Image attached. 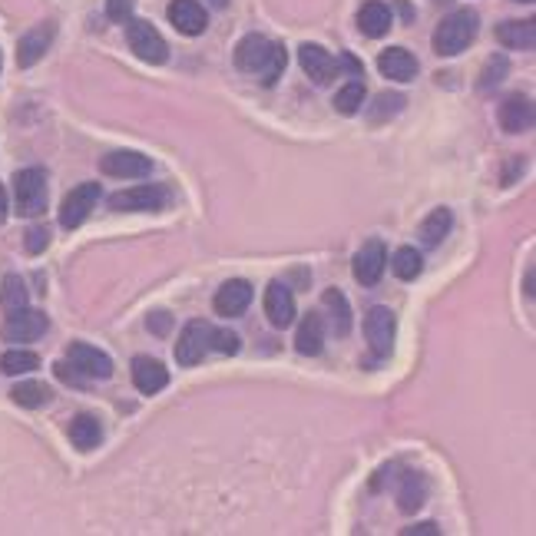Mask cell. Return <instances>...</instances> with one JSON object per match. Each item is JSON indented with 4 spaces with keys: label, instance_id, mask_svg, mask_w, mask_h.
Instances as JSON below:
<instances>
[{
    "label": "cell",
    "instance_id": "6da1fadb",
    "mask_svg": "<svg viewBox=\"0 0 536 536\" xmlns=\"http://www.w3.org/2000/svg\"><path fill=\"white\" fill-rule=\"evenodd\" d=\"M477 30H480V17L477 10L470 7H460L454 14L441 20V27L434 30V50L441 53V57H457L464 50L477 40Z\"/></svg>",
    "mask_w": 536,
    "mask_h": 536
},
{
    "label": "cell",
    "instance_id": "7a4b0ae2",
    "mask_svg": "<svg viewBox=\"0 0 536 536\" xmlns=\"http://www.w3.org/2000/svg\"><path fill=\"white\" fill-rule=\"evenodd\" d=\"M14 202H17L20 215H40L47 212V173L43 169H20L14 176Z\"/></svg>",
    "mask_w": 536,
    "mask_h": 536
},
{
    "label": "cell",
    "instance_id": "3957f363",
    "mask_svg": "<svg viewBox=\"0 0 536 536\" xmlns=\"http://www.w3.org/2000/svg\"><path fill=\"white\" fill-rule=\"evenodd\" d=\"M126 40H129V47L139 60L146 63H166L169 60V43L163 40V34L153 27V24H146V20H129L126 24Z\"/></svg>",
    "mask_w": 536,
    "mask_h": 536
},
{
    "label": "cell",
    "instance_id": "277c9868",
    "mask_svg": "<svg viewBox=\"0 0 536 536\" xmlns=\"http://www.w3.org/2000/svg\"><path fill=\"white\" fill-rule=\"evenodd\" d=\"M394 335H397V318H394L391 308L378 305L364 315V338H368V345H371V351L378 358L391 355Z\"/></svg>",
    "mask_w": 536,
    "mask_h": 536
},
{
    "label": "cell",
    "instance_id": "5b68a950",
    "mask_svg": "<svg viewBox=\"0 0 536 536\" xmlns=\"http://www.w3.org/2000/svg\"><path fill=\"white\" fill-rule=\"evenodd\" d=\"M212 348V325L209 321H189V325L182 328L179 341H176V361L182 368H192V364H199L206 358V351Z\"/></svg>",
    "mask_w": 536,
    "mask_h": 536
},
{
    "label": "cell",
    "instance_id": "8992f818",
    "mask_svg": "<svg viewBox=\"0 0 536 536\" xmlns=\"http://www.w3.org/2000/svg\"><path fill=\"white\" fill-rule=\"evenodd\" d=\"M96 202H100V182H83V186H77V189L63 199V206H60V225H63V229L83 225L90 212L96 209Z\"/></svg>",
    "mask_w": 536,
    "mask_h": 536
},
{
    "label": "cell",
    "instance_id": "52a82bcc",
    "mask_svg": "<svg viewBox=\"0 0 536 536\" xmlns=\"http://www.w3.org/2000/svg\"><path fill=\"white\" fill-rule=\"evenodd\" d=\"M100 173L113 176V179H143L153 173V159L143 153H129V149H116V153L100 159Z\"/></svg>",
    "mask_w": 536,
    "mask_h": 536
},
{
    "label": "cell",
    "instance_id": "ba28073f",
    "mask_svg": "<svg viewBox=\"0 0 536 536\" xmlns=\"http://www.w3.org/2000/svg\"><path fill=\"white\" fill-rule=\"evenodd\" d=\"M166 189L159 186H133V189H123V192H113L110 196V206L116 212H156L166 206Z\"/></svg>",
    "mask_w": 536,
    "mask_h": 536
},
{
    "label": "cell",
    "instance_id": "9c48e42d",
    "mask_svg": "<svg viewBox=\"0 0 536 536\" xmlns=\"http://www.w3.org/2000/svg\"><path fill=\"white\" fill-rule=\"evenodd\" d=\"M67 358L83 378H100V381H106V378L113 374V358L106 355V351H100V348L87 345V341H73V345L67 348Z\"/></svg>",
    "mask_w": 536,
    "mask_h": 536
},
{
    "label": "cell",
    "instance_id": "30bf717a",
    "mask_svg": "<svg viewBox=\"0 0 536 536\" xmlns=\"http://www.w3.org/2000/svg\"><path fill=\"white\" fill-rule=\"evenodd\" d=\"M298 63H302V70L315 80L318 87H328L338 73V60L325 47H318V43H302L298 47Z\"/></svg>",
    "mask_w": 536,
    "mask_h": 536
},
{
    "label": "cell",
    "instance_id": "8fae6325",
    "mask_svg": "<svg viewBox=\"0 0 536 536\" xmlns=\"http://www.w3.org/2000/svg\"><path fill=\"white\" fill-rule=\"evenodd\" d=\"M47 331V315L34 311V308H20L4 321V338L7 341H37Z\"/></svg>",
    "mask_w": 536,
    "mask_h": 536
},
{
    "label": "cell",
    "instance_id": "7c38bea8",
    "mask_svg": "<svg viewBox=\"0 0 536 536\" xmlns=\"http://www.w3.org/2000/svg\"><path fill=\"white\" fill-rule=\"evenodd\" d=\"M272 47H275V43H272L268 37H262V34H249V37H242L239 47H235V67L259 77L262 70H265L268 57H272Z\"/></svg>",
    "mask_w": 536,
    "mask_h": 536
},
{
    "label": "cell",
    "instance_id": "4fadbf2b",
    "mask_svg": "<svg viewBox=\"0 0 536 536\" xmlns=\"http://www.w3.org/2000/svg\"><path fill=\"white\" fill-rule=\"evenodd\" d=\"M384 265H388V252L378 239L364 242L355 255V278L361 285H378L384 275Z\"/></svg>",
    "mask_w": 536,
    "mask_h": 536
},
{
    "label": "cell",
    "instance_id": "5bb4252c",
    "mask_svg": "<svg viewBox=\"0 0 536 536\" xmlns=\"http://www.w3.org/2000/svg\"><path fill=\"white\" fill-rule=\"evenodd\" d=\"M169 24L186 37H199L202 30L209 27V17H206V7L199 0H173L169 4Z\"/></svg>",
    "mask_w": 536,
    "mask_h": 536
},
{
    "label": "cell",
    "instance_id": "9a60e30c",
    "mask_svg": "<svg viewBox=\"0 0 536 536\" xmlns=\"http://www.w3.org/2000/svg\"><path fill=\"white\" fill-rule=\"evenodd\" d=\"M265 315L275 328H288L295 321V295L285 282H272L265 288Z\"/></svg>",
    "mask_w": 536,
    "mask_h": 536
},
{
    "label": "cell",
    "instance_id": "2e32d148",
    "mask_svg": "<svg viewBox=\"0 0 536 536\" xmlns=\"http://www.w3.org/2000/svg\"><path fill=\"white\" fill-rule=\"evenodd\" d=\"M252 285L249 282H242V278H232V282H225V285L215 292V311H219L222 318H235L242 315L245 308L252 305Z\"/></svg>",
    "mask_w": 536,
    "mask_h": 536
},
{
    "label": "cell",
    "instance_id": "e0dca14e",
    "mask_svg": "<svg viewBox=\"0 0 536 536\" xmlns=\"http://www.w3.org/2000/svg\"><path fill=\"white\" fill-rule=\"evenodd\" d=\"M500 126L507 129V133H527L530 126H533V103H530V96H507L503 103H500Z\"/></svg>",
    "mask_w": 536,
    "mask_h": 536
},
{
    "label": "cell",
    "instance_id": "ac0fdd59",
    "mask_svg": "<svg viewBox=\"0 0 536 536\" xmlns=\"http://www.w3.org/2000/svg\"><path fill=\"white\" fill-rule=\"evenodd\" d=\"M133 384H136V391L156 394L169 384V371L163 368V361L139 355V358H133Z\"/></svg>",
    "mask_w": 536,
    "mask_h": 536
},
{
    "label": "cell",
    "instance_id": "d6986e66",
    "mask_svg": "<svg viewBox=\"0 0 536 536\" xmlns=\"http://www.w3.org/2000/svg\"><path fill=\"white\" fill-rule=\"evenodd\" d=\"M378 70H381L384 77L397 80V83H407V80L417 77V57H414L411 50L391 47L378 57Z\"/></svg>",
    "mask_w": 536,
    "mask_h": 536
},
{
    "label": "cell",
    "instance_id": "ffe728a7",
    "mask_svg": "<svg viewBox=\"0 0 536 536\" xmlns=\"http://www.w3.org/2000/svg\"><path fill=\"white\" fill-rule=\"evenodd\" d=\"M53 34H57V27H53V24H40V27L27 30V34L20 37V47H17V63H20V67H34V63H37V60L47 53Z\"/></svg>",
    "mask_w": 536,
    "mask_h": 536
},
{
    "label": "cell",
    "instance_id": "44dd1931",
    "mask_svg": "<svg viewBox=\"0 0 536 536\" xmlns=\"http://www.w3.org/2000/svg\"><path fill=\"white\" fill-rule=\"evenodd\" d=\"M391 24H394V14L381 0H371V4H364L358 10V27H361L364 37H384L391 30Z\"/></svg>",
    "mask_w": 536,
    "mask_h": 536
},
{
    "label": "cell",
    "instance_id": "7402d4cb",
    "mask_svg": "<svg viewBox=\"0 0 536 536\" xmlns=\"http://www.w3.org/2000/svg\"><path fill=\"white\" fill-rule=\"evenodd\" d=\"M321 345H325V318L321 315H305L302 318V325H298V335H295V348L298 355H321Z\"/></svg>",
    "mask_w": 536,
    "mask_h": 536
},
{
    "label": "cell",
    "instance_id": "603a6c76",
    "mask_svg": "<svg viewBox=\"0 0 536 536\" xmlns=\"http://www.w3.org/2000/svg\"><path fill=\"white\" fill-rule=\"evenodd\" d=\"M497 40L507 50H533L536 43V24L533 20H507L497 27Z\"/></svg>",
    "mask_w": 536,
    "mask_h": 536
},
{
    "label": "cell",
    "instance_id": "cb8c5ba5",
    "mask_svg": "<svg viewBox=\"0 0 536 536\" xmlns=\"http://www.w3.org/2000/svg\"><path fill=\"white\" fill-rule=\"evenodd\" d=\"M424 500H427V480L421 474H404L401 490H397L401 513H417V507H424Z\"/></svg>",
    "mask_w": 536,
    "mask_h": 536
},
{
    "label": "cell",
    "instance_id": "d4e9b609",
    "mask_svg": "<svg viewBox=\"0 0 536 536\" xmlns=\"http://www.w3.org/2000/svg\"><path fill=\"white\" fill-rule=\"evenodd\" d=\"M100 437H103V427H100V421H96L93 414L73 417V424H70V441H73V447L93 450L96 444H100Z\"/></svg>",
    "mask_w": 536,
    "mask_h": 536
},
{
    "label": "cell",
    "instance_id": "484cf974",
    "mask_svg": "<svg viewBox=\"0 0 536 536\" xmlns=\"http://www.w3.org/2000/svg\"><path fill=\"white\" fill-rule=\"evenodd\" d=\"M321 305L331 311V328H335V335H348L351 331V308H348V298L338 292V288H328L325 295H321Z\"/></svg>",
    "mask_w": 536,
    "mask_h": 536
},
{
    "label": "cell",
    "instance_id": "4316f807",
    "mask_svg": "<svg viewBox=\"0 0 536 536\" xmlns=\"http://www.w3.org/2000/svg\"><path fill=\"white\" fill-rule=\"evenodd\" d=\"M450 225H454V215H450V209H434L427 219L421 222V242L427 245V249H434V245H441L444 235L450 232Z\"/></svg>",
    "mask_w": 536,
    "mask_h": 536
},
{
    "label": "cell",
    "instance_id": "83f0119b",
    "mask_svg": "<svg viewBox=\"0 0 536 536\" xmlns=\"http://www.w3.org/2000/svg\"><path fill=\"white\" fill-rule=\"evenodd\" d=\"M0 308H4L7 315L27 308V285H24L20 275H4V282H0Z\"/></svg>",
    "mask_w": 536,
    "mask_h": 536
},
{
    "label": "cell",
    "instance_id": "f1b7e54d",
    "mask_svg": "<svg viewBox=\"0 0 536 536\" xmlns=\"http://www.w3.org/2000/svg\"><path fill=\"white\" fill-rule=\"evenodd\" d=\"M10 397H14V404H20V407H43V404H50V397H53V391H50L47 384L40 381H24L17 384L14 391H10Z\"/></svg>",
    "mask_w": 536,
    "mask_h": 536
},
{
    "label": "cell",
    "instance_id": "f546056e",
    "mask_svg": "<svg viewBox=\"0 0 536 536\" xmlns=\"http://www.w3.org/2000/svg\"><path fill=\"white\" fill-rule=\"evenodd\" d=\"M40 368V358L34 355V351H27V348H10V351H4L0 355V371L4 374H30Z\"/></svg>",
    "mask_w": 536,
    "mask_h": 536
},
{
    "label": "cell",
    "instance_id": "4dcf8cb0",
    "mask_svg": "<svg viewBox=\"0 0 536 536\" xmlns=\"http://www.w3.org/2000/svg\"><path fill=\"white\" fill-rule=\"evenodd\" d=\"M391 268H394V275L401 278V282H411V278H417V275H421V268H424L421 252H417V249H411V245H404V249H397V252H394Z\"/></svg>",
    "mask_w": 536,
    "mask_h": 536
},
{
    "label": "cell",
    "instance_id": "1f68e13d",
    "mask_svg": "<svg viewBox=\"0 0 536 536\" xmlns=\"http://www.w3.org/2000/svg\"><path fill=\"white\" fill-rule=\"evenodd\" d=\"M507 70H510V60L503 57V53H493V57L487 60V67L480 70V80H477L480 93H490L493 87H500L503 77H507Z\"/></svg>",
    "mask_w": 536,
    "mask_h": 536
},
{
    "label": "cell",
    "instance_id": "d6a6232c",
    "mask_svg": "<svg viewBox=\"0 0 536 536\" xmlns=\"http://www.w3.org/2000/svg\"><path fill=\"white\" fill-rule=\"evenodd\" d=\"M361 103H364V83H348V87H341L338 90V96H335V110L341 116H355L358 110H361Z\"/></svg>",
    "mask_w": 536,
    "mask_h": 536
},
{
    "label": "cell",
    "instance_id": "836d02e7",
    "mask_svg": "<svg viewBox=\"0 0 536 536\" xmlns=\"http://www.w3.org/2000/svg\"><path fill=\"white\" fill-rule=\"evenodd\" d=\"M285 63H288L285 47H278V43H275V47H272V57H268V63H265V70L259 73L262 83H265V87H272V83H275V80L285 73Z\"/></svg>",
    "mask_w": 536,
    "mask_h": 536
},
{
    "label": "cell",
    "instance_id": "e575fe53",
    "mask_svg": "<svg viewBox=\"0 0 536 536\" xmlns=\"http://www.w3.org/2000/svg\"><path fill=\"white\" fill-rule=\"evenodd\" d=\"M212 348L222 351V355H239L242 341L235 331H215V328H212Z\"/></svg>",
    "mask_w": 536,
    "mask_h": 536
},
{
    "label": "cell",
    "instance_id": "d590c367",
    "mask_svg": "<svg viewBox=\"0 0 536 536\" xmlns=\"http://www.w3.org/2000/svg\"><path fill=\"white\" fill-rule=\"evenodd\" d=\"M401 106H404V96H397V93H384V96H378V110L371 113V120L374 123H381L384 120V113H401Z\"/></svg>",
    "mask_w": 536,
    "mask_h": 536
},
{
    "label": "cell",
    "instance_id": "8d00e7d4",
    "mask_svg": "<svg viewBox=\"0 0 536 536\" xmlns=\"http://www.w3.org/2000/svg\"><path fill=\"white\" fill-rule=\"evenodd\" d=\"M24 245H27L30 255H40V252L50 245V232L43 229V225H34V229L27 232V239H24Z\"/></svg>",
    "mask_w": 536,
    "mask_h": 536
},
{
    "label": "cell",
    "instance_id": "74e56055",
    "mask_svg": "<svg viewBox=\"0 0 536 536\" xmlns=\"http://www.w3.org/2000/svg\"><path fill=\"white\" fill-rule=\"evenodd\" d=\"M133 4L136 0H106V14H110V20H129V14H133Z\"/></svg>",
    "mask_w": 536,
    "mask_h": 536
},
{
    "label": "cell",
    "instance_id": "f35d334b",
    "mask_svg": "<svg viewBox=\"0 0 536 536\" xmlns=\"http://www.w3.org/2000/svg\"><path fill=\"white\" fill-rule=\"evenodd\" d=\"M57 378H60V381L73 384V388H83V384H87V378H83V374H80L73 364H63V361L57 364Z\"/></svg>",
    "mask_w": 536,
    "mask_h": 536
},
{
    "label": "cell",
    "instance_id": "ab89813d",
    "mask_svg": "<svg viewBox=\"0 0 536 536\" xmlns=\"http://www.w3.org/2000/svg\"><path fill=\"white\" fill-rule=\"evenodd\" d=\"M146 325H149V331H156V335H166V331H169V325H173V318L166 315V311H156V315H149V321H146Z\"/></svg>",
    "mask_w": 536,
    "mask_h": 536
},
{
    "label": "cell",
    "instance_id": "60d3db41",
    "mask_svg": "<svg viewBox=\"0 0 536 536\" xmlns=\"http://www.w3.org/2000/svg\"><path fill=\"white\" fill-rule=\"evenodd\" d=\"M414 533H431V536H437L441 530H437V523H421V527H407V530H404V536H414Z\"/></svg>",
    "mask_w": 536,
    "mask_h": 536
},
{
    "label": "cell",
    "instance_id": "b9f144b4",
    "mask_svg": "<svg viewBox=\"0 0 536 536\" xmlns=\"http://www.w3.org/2000/svg\"><path fill=\"white\" fill-rule=\"evenodd\" d=\"M7 222V189H4V182H0V225Z\"/></svg>",
    "mask_w": 536,
    "mask_h": 536
},
{
    "label": "cell",
    "instance_id": "7bdbcfd3",
    "mask_svg": "<svg viewBox=\"0 0 536 536\" xmlns=\"http://www.w3.org/2000/svg\"><path fill=\"white\" fill-rule=\"evenodd\" d=\"M212 7H225V4H229V0H209Z\"/></svg>",
    "mask_w": 536,
    "mask_h": 536
},
{
    "label": "cell",
    "instance_id": "ee69618b",
    "mask_svg": "<svg viewBox=\"0 0 536 536\" xmlns=\"http://www.w3.org/2000/svg\"><path fill=\"white\" fill-rule=\"evenodd\" d=\"M520 4H530V0H520Z\"/></svg>",
    "mask_w": 536,
    "mask_h": 536
}]
</instances>
